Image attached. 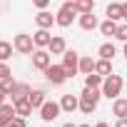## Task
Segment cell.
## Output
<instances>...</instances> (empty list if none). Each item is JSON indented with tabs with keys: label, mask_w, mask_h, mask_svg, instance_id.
I'll return each mask as SVG.
<instances>
[{
	"label": "cell",
	"mask_w": 127,
	"mask_h": 127,
	"mask_svg": "<svg viewBox=\"0 0 127 127\" xmlns=\"http://www.w3.org/2000/svg\"><path fill=\"white\" fill-rule=\"evenodd\" d=\"M95 127H110V125H107V122H97Z\"/></svg>",
	"instance_id": "cell-34"
},
{
	"label": "cell",
	"mask_w": 127,
	"mask_h": 127,
	"mask_svg": "<svg viewBox=\"0 0 127 127\" xmlns=\"http://www.w3.org/2000/svg\"><path fill=\"white\" fill-rule=\"evenodd\" d=\"M77 13H92L95 10V0H75Z\"/></svg>",
	"instance_id": "cell-26"
},
{
	"label": "cell",
	"mask_w": 127,
	"mask_h": 127,
	"mask_svg": "<svg viewBox=\"0 0 127 127\" xmlns=\"http://www.w3.org/2000/svg\"><path fill=\"white\" fill-rule=\"evenodd\" d=\"M80 28L82 30H95V28H100V23H97V15L95 13H80Z\"/></svg>",
	"instance_id": "cell-12"
},
{
	"label": "cell",
	"mask_w": 127,
	"mask_h": 127,
	"mask_svg": "<svg viewBox=\"0 0 127 127\" xmlns=\"http://www.w3.org/2000/svg\"><path fill=\"white\" fill-rule=\"evenodd\" d=\"M30 90H32L30 85H25V82H18V85H15V90H13V92H10L8 97L13 100V105H18V102H23V100H28V95H30Z\"/></svg>",
	"instance_id": "cell-9"
},
{
	"label": "cell",
	"mask_w": 127,
	"mask_h": 127,
	"mask_svg": "<svg viewBox=\"0 0 127 127\" xmlns=\"http://www.w3.org/2000/svg\"><path fill=\"white\" fill-rule=\"evenodd\" d=\"M15 85H18V82L13 80V75H10V77H5V80H0V90H3L5 95H10V92L15 90Z\"/></svg>",
	"instance_id": "cell-27"
},
{
	"label": "cell",
	"mask_w": 127,
	"mask_h": 127,
	"mask_svg": "<svg viewBox=\"0 0 127 127\" xmlns=\"http://www.w3.org/2000/svg\"><path fill=\"white\" fill-rule=\"evenodd\" d=\"M115 127H127V117H117V122H115Z\"/></svg>",
	"instance_id": "cell-32"
},
{
	"label": "cell",
	"mask_w": 127,
	"mask_h": 127,
	"mask_svg": "<svg viewBox=\"0 0 127 127\" xmlns=\"http://www.w3.org/2000/svg\"><path fill=\"white\" fill-rule=\"evenodd\" d=\"M112 115L127 117V97H115L112 100Z\"/></svg>",
	"instance_id": "cell-18"
},
{
	"label": "cell",
	"mask_w": 127,
	"mask_h": 127,
	"mask_svg": "<svg viewBox=\"0 0 127 127\" xmlns=\"http://www.w3.org/2000/svg\"><path fill=\"white\" fill-rule=\"evenodd\" d=\"M95 72H97V75H102V77L112 75V60H105V57H100V60L95 62Z\"/></svg>",
	"instance_id": "cell-19"
},
{
	"label": "cell",
	"mask_w": 127,
	"mask_h": 127,
	"mask_svg": "<svg viewBox=\"0 0 127 127\" xmlns=\"http://www.w3.org/2000/svg\"><path fill=\"white\" fill-rule=\"evenodd\" d=\"M95 62H97V60H92L90 55H80V72H82V75L95 72Z\"/></svg>",
	"instance_id": "cell-20"
},
{
	"label": "cell",
	"mask_w": 127,
	"mask_h": 127,
	"mask_svg": "<svg viewBox=\"0 0 127 127\" xmlns=\"http://www.w3.org/2000/svg\"><path fill=\"white\" fill-rule=\"evenodd\" d=\"M35 23H37V28L50 30V28L55 25V15H52V13H47V10H40V13L35 15Z\"/></svg>",
	"instance_id": "cell-13"
},
{
	"label": "cell",
	"mask_w": 127,
	"mask_h": 127,
	"mask_svg": "<svg viewBox=\"0 0 127 127\" xmlns=\"http://www.w3.org/2000/svg\"><path fill=\"white\" fill-rule=\"evenodd\" d=\"M8 127H28V122H25V117H18V115H15L13 122H10Z\"/></svg>",
	"instance_id": "cell-30"
},
{
	"label": "cell",
	"mask_w": 127,
	"mask_h": 127,
	"mask_svg": "<svg viewBox=\"0 0 127 127\" xmlns=\"http://www.w3.org/2000/svg\"><path fill=\"white\" fill-rule=\"evenodd\" d=\"M10 75H13L10 65H8V62H0V80H5V77H10Z\"/></svg>",
	"instance_id": "cell-29"
},
{
	"label": "cell",
	"mask_w": 127,
	"mask_h": 127,
	"mask_svg": "<svg viewBox=\"0 0 127 127\" xmlns=\"http://www.w3.org/2000/svg\"><path fill=\"white\" fill-rule=\"evenodd\" d=\"M32 40H35V47H47L50 40H52V35H50L45 28H37V32L32 35Z\"/></svg>",
	"instance_id": "cell-16"
},
{
	"label": "cell",
	"mask_w": 127,
	"mask_h": 127,
	"mask_svg": "<svg viewBox=\"0 0 127 127\" xmlns=\"http://www.w3.org/2000/svg\"><path fill=\"white\" fill-rule=\"evenodd\" d=\"M15 115H18V117H25V120H28V117L32 115V105H30L28 100L18 102V105H15Z\"/></svg>",
	"instance_id": "cell-23"
},
{
	"label": "cell",
	"mask_w": 127,
	"mask_h": 127,
	"mask_svg": "<svg viewBox=\"0 0 127 127\" xmlns=\"http://www.w3.org/2000/svg\"><path fill=\"white\" fill-rule=\"evenodd\" d=\"M102 97V90L100 87H85L80 92V112L82 115H92L97 110V102Z\"/></svg>",
	"instance_id": "cell-1"
},
{
	"label": "cell",
	"mask_w": 127,
	"mask_h": 127,
	"mask_svg": "<svg viewBox=\"0 0 127 127\" xmlns=\"http://www.w3.org/2000/svg\"><path fill=\"white\" fill-rule=\"evenodd\" d=\"M13 45L10 42H5V40H0V62H8L10 60V55H13Z\"/></svg>",
	"instance_id": "cell-25"
},
{
	"label": "cell",
	"mask_w": 127,
	"mask_h": 127,
	"mask_svg": "<svg viewBox=\"0 0 127 127\" xmlns=\"http://www.w3.org/2000/svg\"><path fill=\"white\" fill-rule=\"evenodd\" d=\"M62 127H77V125H72V122H65V125H62Z\"/></svg>",
	"instance_id": "cell-35"
},
{
	"label": "cell",
	"mask_w": 127,
	"mask_h": 127,
	"mask_svg": "<svg viewBox=\"0 0 127 127\" xmlns=\"http://www.w3.org/2000/svg\"><path fill=\"white\" fill-rule=\"evenodd\" d=\"M75 15H80L77 8H75V0H67V3L60 5V10H57V15H55V25H60V28H70L72 20H75Z\"/></svg>",
	"instance_id": "cell-2"
},
{
	"label": "cell",
	"mask_w": 127,
	"mask_h": 127,
	"mask_svg": "<svg viewBox=\"0 0 127 127\" xmlns=\"http://www.w3.org/2000/svg\"><path fill=\"white\" fill-rule=\"evenodd\" d=\"M105 15H107L110 20H122V18H125V8H122L120 3H110L107 10H105Z\"/></svg>",
	"instance_id": "cell-17"
},
{
	"label": "cell",
	"mask_w": 127,
	"mask_h": 127,
	"mask_svg": "<svg viewBox=\"0 0 127 127\" xmlns=\"http://www.w3.org/2000/svg\"><path fill=\"white\" fill-rule=\"evenodd\" d=\"M50 65H52V55H50V50H45V47H37V50L32 52V67L45 72Z\"/></svg>",
	"instance_id": "cell-7"
},
{
	"label": "cell",
	"mask_w": 127,
	"mask_h": 127,
	"mask_svg": "<svg viewBox=\"0 0 127 127\" xmlns=\"http://www.w3.org/2000/svg\"><path fill=\"white\" fill-rule=\"evenodd\" d=\"M45 90H30V95H28V102L32 105V110H40L42 105H45Z\"/></svg>",
	"instance_id": "cell-15"
},
{
	"label": "cell",
	"mask_w": 127,
	"mask_h": 127,
	"mask_svg": "<svg viewBox=\"0 0 127 127\" xmlns=\"http://www.w3.org/2000/svg\"><path fill=\"white\" fill-rule=\"evenodd\" d=\"M102 82H105V77H102V75H97V72L85 75V87H102Z\"/></svg>",
	"instance_id": "cell-24"
},
{
	"label": "cell",
	"mask_w": 127,
	"mask_h": 127,
	"mask_svg": "<svg viewBox=\"0 0 127 127\" xmlns=\"http://www.w3.org/2000/svg\"><path fill=\"white\" fill-rule=\"evenodd\" d=\"M15 117V105L13 102H5V105H0V127H8Z\"/></svg>",
	"instance_id": "cell-10"
},
{
	"label": "cell",
	"mask_w": 127,
	"mask_h": 127,
	"mask_svg": "<svg viewBox=\"0 0 127 127\" xmlns=\"http://www.w3.org/2000/svg\"><path fill=\"white\" fill-rule=\"evenodd\" d=\"M122 8H125V20H127V3H122Z\"/></svg>",
	"instance_id": "cell-36"
},
{
	"label": "cell",
	"mask_w": 127,
	"mask_h": 127,
	"mask_svg": "<svg viewBox=\"0 0 127 127\" xmlns=\"http://www.w3.org/2000/svg\"><path fill=\"white\" fill-rule=\"evenodd\" d=\"M60 107H62V112L72 115L75 110H80V97H75V95H62V100H60Z\"/></svg>",
	"instance_id": "cell-11"
},
{
	"label": "cell",
	"mask_w": 127,
	"mask_h": 127,
	"mask_svg": "<svg viewBox=\"0 0 127 127\" xmlns=\"http://www.w3.org/2000/svg\"><path fill=\"white\" fill-rule=\"evenodd\" d=\"M47 50H50V55H62V52L67 50V42H65V37H60V35H55V37L50 40Z\"/></svg>",
	"instance_id": "cell-14"
},
{
	"label": "cell",
	"mask_w": 127,
	"mask_h": 127,
	"mask_svg": "<svg viewBox=\"0 0 127 127\" xmlns=\"http://www.w3.org/2000/svg\"><path fill=\"white\" fill-rule=\"evenodd\" d=\"M125 60H127V42H125Z\"/></svg>",
	"instance_id": "cell-37"
},
{
	"label": "cell",
	"mask_w": 127,
	"mask_h": 127,
	"mask_svg": "<svg viewBox=\"0 0 127 127\" xmlns=\"http://www.w3.org/2000/svg\"><path fill=\"white\" fill-rule=\"evenodd\" d=\"M100 32L105 35V37H110V35H115L117 32V20H105V23H100Z\"/></svg>",
	"instance_id": "cell-22"
},
{
	"label": "cell",
	"mask_w": 127,
	"mask_h": 127,
	"mask_svg": "<svg viewBox=\"0 0 127 127\" xmlns=\"http://www.w3.org/2000/svg\"><path fill=\"white\" fill-rule=\"evenodd\" d=\"M13 47H15V52H20V55H32V52L37 50L32 35H28V32H18V35L13 37Z\"/></svg>",
	"instance_id": "cell-4"
},
{
	"label": "cell",
	"mask_w": 127,
	"mask_h": 127,
	"mask_svg": "<svg viewBox=\"0 0 127 127\" xmlns=\"http://www.w3.org/2000/svg\"><path fill=\"white\" fill-rule=\"evenodd\" d=\"M62 65H65L70 77H75L80 72V55H77V50H65L62 52Z\"/></svg>",
	"instance_id": "cell-5"
},
{
	"label": "cell",
	"mask_w": 127,
	"mask_h": 127,
	"mask_svg": "<svg viewBox=\"0 0 127 127\" xmlns=\"http://www.w3.org/2000/svg\"><path fill=\"white\" fill-rule=\"evenodd\" d=\"M60 112H62L60 102H55V100H45V105L40 107V120H42V122H52V120L60 117Z\"/></svg>",
	"instance_id": "cell-6"
},
{
	"label": "cell",
	"mask_w": 127,
	"mask_h": 127,
	"mask_svg": "<svg viewBox=\"0 0 127 127\" xmlns=\"http://www.w3.org/2000/svg\"><path fill=\"white\" fill-rule=\"evenodd\" d=\"M77 127H90V125H77Z\"/></svg>",
	"instance_id": "cell-38"
},
{
	"label": "cell",
	"mask_w": 127,
	"mask_h": 127,
	"mask_svg": "<svg viewBox=\"0 0 127 127\" xmlns=\"http://www.w3.org/2000/svg\"><path fill=\"white\" fill-rule=\"evenodd\" d=\"M5 100H8V95H5L3 90H0V105H5Z\"/></svg>",
	"instance_id": "cell-33"
},
{
	"label": "cell",
	"mask_w": 127,
	"mask_h": 127,
	"mask_svg": "<svg viewBox=\"0 0 127 127\" xmlns=\"http://www.w3.org/2000/svg\"><path fill=\"white\" fill-rule=\"evenodd\" d=\"M122 85H125V80H122V75H107L105 77V82H102V97H110V100H115V97H120V92H122Z\"/></svg>",
	"instance_id": "cell-3"
},
{
	"label": "cell",
	"mask_w": 127,
	"mask_h": 127,
	"mask_svg": "<svg viewBox=\"0 0 127 127\" xmlns=\"http://www.w3.org/2000/svg\"><path fill=\"white\" fill-rule=\"evenodd\" d=\"M97 55H100V57H105V60H112V57L117 55V47H115L112 42H102V45H100V50H97Z\"/></svg>",
	"instance_id": "cell-21"
},
{
	"label": "cell",
	"mask_w": 127,
	"mask_h": 127,
	"mask_svg": "<svg viewBox=\"0 0 127 127\" xmlns=\"http://www.w3.org/2000/svg\"><path fill=\"white\" fill-rule=\"evenodd\" d=\"M115 37H117V40H122V42H127V23H125V25H117Z\"/></svg>",
	"instance_id": "cell-28"
},
{
	"label": "cell",
	"mask_w": 127,
	"mask_h": 127,
	"mask_svg": "<svg viewBox=\"0 0 127 127\" xmlns=\"http://www.w3.org/2000/svg\"><path fill=\"white\" fill-rule=\"evenodd\" d=\"M45 77H47V82H50V85H62L70 75H67L65 65H50V67L45 70Z\"/></svg>",
	"instance_id": "cell-8"
},
{
	"label": "cell",
	"mask_w": 127,
	"mask_h": 127,
	"mask_svg": "<svg viewBox=\"0 0 127 127\" xmlns=\"http://www.w3.org/2000/svg\"><path fill=\"white\" fill-rule=\"evenodd\" d=\"M32 5H35L37 10H45V8L50 5V0H32Z\"/></svg>",
	"instance_id": "cell-31"
}]
</instances>
